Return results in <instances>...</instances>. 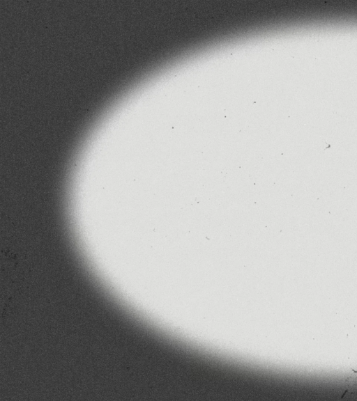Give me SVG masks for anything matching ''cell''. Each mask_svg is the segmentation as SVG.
<instances>
[{
	"label": "cell",
	"instance_id": "1",
	"mask_svg": "<svg viewBox=\"0 0 357 401\" xmlns=\"http://www.w3.org/2000/svg\"><path fill=\"white\" fill-rule=\"evenodd\" d=\"M347 384L350 395H354L357 398V370L354 371L353 374L348 377Z\"/></svg>",
	"mask_w": 357,
	"mask_h": 401
}]
</instances>
